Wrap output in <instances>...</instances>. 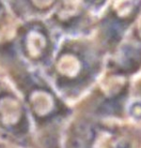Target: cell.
Masks as SVG:
<instances>
[{
    "mask_svg": "<svg viewBox=\"0 0 141 148\" xmlns=\"http://www.w3.org/2000/svg\"><path fill=\"white\" fill-rule=\"evenodd\" d=\"M27 51L29 56L38 57L42 53L45 47V40L41 35L38 33H31L27 38Z\"/></svg>",
    "mask_w": 141,
    "mask_h": 148,
    "instance_id": "obj_1",
    "label": "cell"
}]
</instances>
